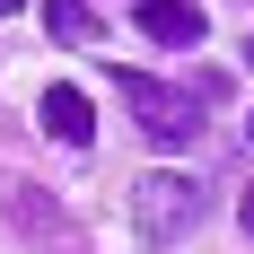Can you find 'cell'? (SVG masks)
Listing matches in <instances>:
<instances>
[{
  "label": "cell",
  "instance_id": "obj_7",
  "mask_svg": "<svg viewBox=\"0 0 254 254\" xmlns=\"http://www.w3.org/2000/svg\"><path fill=\"white\" fill-rule=\"evenodd\" d=\"M18 9H26V0H0V18H18Z\"/></svg>",
  "mask_w": 254,
  "mask_h": 254
},
{
  "label": "cell",
  "instance_id": "obj_8",
  "mask_svg": "<svg viewBox=\"0 0 254 254\" xmlns=\"http://www.w3.org/2000/svg\"><path fill=\"white\" fill-rule=\"evenodd\" d=\"M246 70H254V35H246Z\"/></svg>",
  "mask_w": 254,
  "mask_h": 254
},
{
  "label": "cell",
  "instance_id": "obj_5",
  "mask_svg": "<svg viewBox=\"0 0 254 254\" xmlns=\"http://www.w3.org/2000/svg\"><path fill=\"white\" fill-rule=\"evenodd\" d=\"M44 26L62 44H97V9H88V0H44Z\"/></svg>",
  "mask_w": 254,
  "mask_h": 254
},
{
  "label": "cell",
  "instance_id": "obj_3",
  "mask_svg": "<svg viewBox=\"0 0 254 254\" xmlns=\"http://www.w3.org/2000/svg\"><path fill=\"white\" fill-rule=\"evenodd\" d=\"M202 0H140V35H158V44H184V53H193V44H202Z\"/></svg>",
  "mask_w": 254,
  "mask_h": 254
},
{
  "label": "cell",
  "instance_id": "obj_4",
  "mask_svg": "<svg viewBox=\"0 0 254 254\" xmlns=\"http://www.w3.org/2000/svg\"><path fill=\"white\" fill-rule=\"evenodd\" d=\"M44 131L53 140H62V149H88V97H79V88H44Z\"/></svg>",
  "mask_w": 254,
  "mask_h": 254
},
{
  "label": "cell",
  "instance_id": "obj_9",
  "mask_svg": "<svg viewBox=\"0 0 254 254\" xmlns=\"http://www.w3.org/2000/svg\"><path fill=\"white\" fill-rule=\"evenodd\" d=\"M246 131H254V114H246Z\"/></svg>",
  "mask_w": 254,
  "mask_h": 254
},
{
  "label": "cell",
  "instance_id": "obj_1",
  "mask_svg": "<svg viewBox=\"0 0 254 254\" xmlns=\"http://www.w3.org/2000/svg\"><path fill=\"white\" fill-rule=\"evenodd\" d=\"M114 88H123V105L140 114V131H149L158 149H193V131H202V88H167V79H149V70H123Z\"/></svg>",
  "mask_w": 254,
  "mask_h": 254
},
{
  "label": "cell",
  "instance_id": "obj_2",
  "mask_svg": "<svg viewBox=\"0 0 254 254\" xmlns=\"http://www.w3.org/2000/svg\"><path fill=\"white\" fill-rule=\"evenodd\" d=\"M131 219H140V237H149V246H176V237H193V228H202V184L158 167V176H140V184H131Z\"/></svg>",
  "mask_w": 254,
  "mask_h": 254
},
{
  "label": "cell",
  "instance_id": "obj_6",
  "mask_svg": "<svg viewBox=\"0 0 254 254\" xmlns=\"http://www.w3.org/2000/svg\"><path fill=\"white\" fill-rule=\"evenodd\" d=\"M237 219H246V237H254V184H246V210H237Z\"/></svg>",
  "mask_w": 254,
  "mask_h": 254
}]
</instances>
